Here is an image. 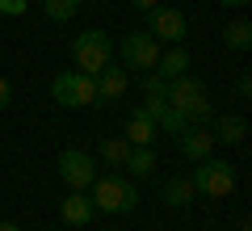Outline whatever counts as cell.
I'll list each match as a JSON object with an SVG mask.
<instances>
[{
    "mask_svg": "<svg viewBox=\"0 0 252 231\" xmlns=\"http://www.w3.org/2000/svg\"><path fill=\"white\" fill-rule=\"evenodd\" d=\"M223 46H227V51H235V55H244L252 46V21L248 17L227 21V26H223Z\"/></svg>",
    "mask_w": 252,
    "mask_h": 231,
    "instance_id": "obj_14",
    "label": "cell"
},
{
    "mask_svg": "<svg viewBox=\"0 0 252 231\" xmlns=\"http://www.w3.org/2000/svg\"><path fill=\"white\" fill-rule=\"evenodd\" d=\"M51 97L59 101L63 109H84V105H97V80L89 71H59L51 80Z\"/></svg>",
    "mask_w": 252,
    "mask_h": 231,
    "instance_id": "obj_4",
    "label": "cell"
},
{
    "mask_svg": "<svg viewBox=\"0 0 252 231\" xmlns=\"http://www.w3.org/2000/svg\"><path fill=\"white\" fill-rule=\"evenodd\" d=\"M235 93H240V97H244V101H248V97H252V80H248V71H244L240 80H235Z\"/></svg>",
    "mask_w": 252,
    "mask_h": 231,
    "instance_id": "obj_23",
    "label": "cell"
},
{
    "mask_svg": "<svg viewBox=\"0 0 252 231\" xmlns=\"http://www.w3.org/2000/svg\"><path fill=\"white\" fill-rule=\"evenodd\" d=\"M93 214H97V206H93L89 189H67V198L59 202V219L67 223V227H89Z\"/></svg>",
    "mask_w": 252,
    "mask_h": 231,
    "instance_id": "obj_9",
    "label": "cell"
},
{
    "mask_svg": "<svg viewBox=\"0 0 252 231\" xmlns=\"http://www.w3.org/2000/svg\"><path fill=\"white\" fill-rule=\"evenodd\" d=\"M130 4H135L139 13H147V9H156V4H160V0H130Z\"/></svg>",
    "mask_w": 252,
    "mask_h": 231,
    "instance_id": "obj_24",
    "label": "cell"
},
{
    "mask_svg": "<svg viewBox=\"0 0 252 231\" xmlns=\"http://www.w3.org/2000/svg\"><path fill=\"white\" fill-rule=\"evenodd\" d=\"M93 206H97V214H130L139 206V189L130 177H122V172H97L93 177Z\"/></svg>",
    "mask_w": 252,
    "mask_h": 231,
    "instance_id": "obj_1",
    "label": "cell"
},
{
    "mask_svg": "<svg viewBox=\"0 0 252 231\" xmlns=\"http://www.w3.org/2000/svg\"><path fill=\"white\" fill-rule=\"evenodd\" d=\"M93 80H97V105H114V101L126 97V84H130V76H126V67L105 63V67H101Z\"/></svg>",
    "mask_w": 252,
    "mask_h": 231,
    "instance_id": "obj_10",
    "label": "cell"
},
{
    "mask_svg": "<svg viewBox=\"0 0 252 231\" xmlns=\"http://www.w3.org/2000/svg\"><path fill=\"white\" fill-rule=\"evenodd\" d=\"M156 126H160V131L164 134H181V131H185V114H181V109H172V105H164L160 109V118H156Z\"/></svg>",
    "mask_w": 252,
    "mask_h": 231,
    "instance_id": "obj_19",
    "label": "cell"
},
{
    "mask_svg": "<svg viewBox=\"0 0 252 231\" xmlns=\"http://www.w3.org/2000/svg\"><path fill=\"white\" fill-rule=\"evenodd\" d=\"M177 147H181V156L185 160H206V156H215V134H210V126H185V131L177 134Z\"/></svg>",
    "mask_w": 252,
    "mask_h": 231,
    "instance_id": "obj_8",
    "label": "cell"
},
{
    "mask_svg": "<svg viewBox=\"0 0 252 231\" xmlns=\"http://www.w3.org/2000/svg\"><path fill=\"white\" fill-rule=\"evenodd\" d=\"M93 177H97V164H93L89 151H80V147L59 151V181L67 189H89Z\"/></svg>",
    "mask_w": 252,
    "mask_h": 231,
    "instance_id": "obj_7",
    "label": "cell"
},
{
    "mask_svg": "<svg viewBox=\"0 0 252 231\" xmlns=\"http://www.w3.org/2000/svg\"><path fill=\"white\" fill-rule=\"evenodd\" d=\"M147 17V34L156 38V42H168V46H185L189 38V21L181 9H168V4H156V9L143 13Z\"/></svg>",
    "mask_w": 252,
    "mask_h": 231,
    "instance_id": "obj_5",
    "label": "cell"
},
{
    "mask_svg": "<svg viewBox=\"0 0 252 231\" xmlns=\"http://www.w3.org/2000/svg\"><path fill=\"white\" fill-rule=\"evenodd\" d=\"M164 93H168V80L156 71H143V97H164Z\"/></svg>",
    "mask_w": 252,
    "mask_h": 231,
    "instance_id": "obj_20",
    "label": "cell"
},
{
    "mask_svg": "<svg viewBox=\"0 0 252 231\" xmlns=\"http://www.w3.org/2000/svg\"><path fill=\"white\" fill-rule=\"evenodd\" d=\"M0 231H21V227H17L13 219H0Z\"/></svg>",
    "mask_w": 252,
    "mask_h": 231,
    "instance_id": "obj_26",
    "label": "cell"
},
{
    "mask_svg": "<svg viewBox=\"0 0 252 231\" xmlns=\"http://www.w3.org/2000/svg\"><path fill=\"white\" fill-rule=\"evenodd\" d=\"M0 59H4V46H0Z\"/></svg>",
    "mask_w": 252,
    "mask_h": 231,
    "instance_id": "obj_27",
    "label": "cell"
},
{
    "mask_svg": "<svg viewBox=\"0 0 252 231\" xmlns=\"http://www.w3.org/2000/svg\"><path fill=\"white\" fill-rule=\"evenodd\" d=\"M160 202H164V206H172V210H185V206L193 202V181H189V177H172L168 185H164Z\"/></svg>",
    "mask_w": 252,
    "mask_h": 231,
    "instance_id": "obj_16",
    "label": "cell"
},
{
    "mask_svg": "<svg viewBox=\"0 0 252 231\" xmlns=\"http://www.w3.org/2000/svg\"><path fill=\"white\" fill-rule=\"evenodd\" d=\"M126 151H130V143H126L122 134H109V139H101L97 156L109 164V168H122V164H126Z\"/></svg>",
    "mask_w": 252,
    "mask_h": 231,
    "instance_id": "obj_17",
    "label": "cell"
},
{
    "mask_svg": "<svg viewBox=\"0 0 252 231\" xmlns=\"http://www.w3.org/2000/svg\"><path fill=\"white\" fill-rule=\"evenodd\" d=\"M223 9H244V4H252V0H219Z\"/></svg>",
    "mask_w": 252,
    "mask_h": 231,
    "instance_id": "obj_25",
    "label": "cell"
},
{
    "mask_svg": "<svg viewBox=\"0 0 252 231\" xmlns=\"http://www.w3.org/2000/svg\"><path fill=\"white\" fill-rule=\"evenodd\" d=\"M30 0H0V17H26Z\"/></svg>",
    "mask_w": 252,
    "mask_h": 231,
    "instance_id": "obj_21",
    "label": "cell"
},
{
    "mask_svg": "<svg viewBox=\"0 0 252 231\" xmlns=\"http://www.w3.org/2000/svg\"><path fill=\"white\" fill-rule=\"evenodd\" d=\"M118 55H122L126 71H156V63H160V42H156L147 30H135V34L122 38Z\"/></svg>",
    "mask_w": 252,
    "mask_h": 231,
    "instance_id": "obj_6",
    "label": "cell"
},
{
    "mask_svg": "<svg viewBox=\"0 0 252 231\" xmlns=\"http://www.w3.org/2000/svg\"><path fill=\"white\" fill-rule=\"evenodd\" d=\"M193 194H202V198H227L235 189V164L231 160H219V156H206V160H198L193 164Z\"/></svg>",
    "mask_w": 252,
    "mask_h": 231,
    "instance_id": "obj_3",
    "label": "cell"
},
{
    "mask_svg": "<svg viewBox=\"0 0 252 231\" xmlns=\"http://www.w3.org/2000/svg\"><path fill=\"white\" fill-rule=\"evenodd\" d=\"M156 164H160V160H156V147H130L122 168L130 172V181H147L156 172Z\"/></svg>",
    "mask_w": 252,
    "mask_h": 231,
    "instance_id": "obj_13",
    "label": "cell"
},
{
    "mask_svg": "<svg viewBox=\"0 0 252 231\" xmlns=\"http://www.w3.org/2000/svg\"><path fill=\"white\" fill-rule=\"evenodd\" d=\"M114 231H118V227H114Z\"/></svg>",
    "mask_w": 252,
    "mask_h": 231,
    "instance_id": "obj_29",
    "label": "cell"
},
{
    "mask_svg": "<svg viewBox=\"0 0 252 231\" xmlns=\"http://www.w3.org/2000/svg\"><path fill=\"white\" fill-rule=\"evenodd\" d=\"M9 105H13V84L4 80V76H0V114H4Z\"/></svg>",
    "mask_w": 252,
    "mask_h": 231,
    "instance_id": "obj_22",
    "label": "cell"
},
{
    "mask_svg": "<svg viewBox=\"0 0 252 231\" xmlns=\"http://www.w3.org/2000/svg\"><path fill=\"white\" fill-rule=\"evenodd\" d=\"M72 63L76 71H89V76H97L105 63H114V38L105 34V30H84V34L72 38Z\"/></svg>",
    "mask_w": 252,
    "mask_h": 231,
    "instance_id": "obj_2",
    "label": "cell"
},
{
    "mask_svg": "<svg viewBox=\"0 0 252 231\" xmlns=\"http://www.w3.org/2000/svg\"><path fill=\"white\" fill-rule=\"evenodd\" d=\"M42 13H46L51 26H67L80 13V0H42Z\"/></svg>",
    "mask_w": 252,
    "mask_h": 231,
    "instance_id": "obj_18",
    "label": "cell"
},
{
    "mask_svg": "<svg viewBox=\"0 0 252 231\" xmlns=\"http://www.w3.org/2000/svg\"><path fill=\"white\" fill-rule=\"evenodd\" d=\"M210 134H215V143H223V147H240V143L248 139V122H244L240 114H219L215 122H210Z\"/></svg>",
    "mask_w": 252,
    "mask_h": 231,
    "instance_id": "obj_12",
    "label": "cell"
},
{
    "mask_svg": "<svg viewBox=\"0 0 252 231\" xmlns=\"http://www.w3.org/2000/svg\"><path fill=\"white\" fill-rule=\"evenodd\" d=\"M80 4H84V0H80ZM93 4H97V0H93Z\"/></svg>",
    "mask_w": 252,
    "mask_h": 231,
    "instance_id": "obj_28",
    "label": "cell"
},
{
    "mask_svg": "<svg viewBox=\"0 0 252 231\" xmlns=\"http://www.w3.org/2000/svg\"><path fill=\"white\" fill-rule=\"evenodd\" d=\"M122 139L130 143V147H156L160 126H156L143 109H130V114H126V134H122Z\"/></svg>",
    "mask_w": 252,
    "mask_h": 231,
    "instance_id": "obj_11",
    "label": "cell"
},
{
    "mask_svg": "<svg viewBox=\"0 0 252 231\" xmlns=\"http://www.w3.org/2000/svg\"><path fill=\"white\" fill-rule=\"evenodd\" d=\"M185 71H189V51H185V46L164 51L160 63H156V76H164V80H177V76H185Z\"/></svg>",
    "mask_w": 252,
    "mask_h": 231,
    "instance_id": "obj_15",
    "label": "cell"
}]
</instances>
